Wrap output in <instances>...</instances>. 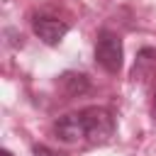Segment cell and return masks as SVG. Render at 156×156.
<instances>
[{
    "label": "cell",
    "instance_id": "cell-1",
    "mask_svg": "<svg viewBox=\"0 0 156 156\" xmlns=\"http://www.w3.org/2000/svg\"><path fill=\"white\" fill-rule=\"evenodd\" d=\"M122 39L115 32L102 29L98 34V44H95V61L107 71V73H119L122 71Z\"/></svg>",
    "mask_w": 156,
    "mask_h": 156
},
{
    "label": "cell",
    "instance_id": "cell-2",
    "mask_svg": "<svg viewBox=\"0 0 156 156\" xmlns=\"http://www.w3.org/2000/svg\"><path fill=\"white\" fill-rule=\"evenodd\" d=\"M83 122H85V141H105L115 132V119L105 107H83Z\"/></svg>",
    "mask_w": 156,
    "mask_h": 156
},
{
    "label": "cell",
    "instance_id": "cell-3",
    "mask_svg": "<svg viewBox=\"0 0 156 156\" xmlns=\"http://www.w3.org/2000/svg\"><path fill=\"white\" fill-rule=\"evenodd\" d=\"M54 134L58 141L63 144H78L85 141V122H83V112H68L63 117H58V122L54 124Z\"/></svg>",
    "mask_w": 156,
    "mask_h": 156
},
{
    "label": "cell",
    "instance_id": "cell-4",
    "mask_svg": "<svg viewBox=\"0 0 156 156\" xmlns=\"http://www.w3.org/2000/svg\"><path fill=\"white\" fill-rule=\"evenodd\" d=\"M32 27H34V34H37L44 44H49V46L58 44V41L66 37V32H68V24H66L63 20H58V17H51V15H39V17L32 22Z\"/></svg>",
    "mask_w": 156,
    "mask_h": 156
},
{
    "label": "cell",
    "instance_id": "cell-5",
    "mask_svg": "<svg viewBox=\"0 0 156 156\" xmlns=\"http://www.w3.org/2000/svg\"><path fill=\"white\" fill-rule=\"evenodd\" d=\"M61 88H63L66 95L76 98V95H83V93L90 88V83H88V78H85L83 73H73V71H68V73L61 76Z\"/></svg>",
    "mask_w": 156,
    "mask_h": 156
},
{
    "label": "cell",
    "instance_id": "cell-6",
    "mask_svg": "<svg viewBox=\"0 0 156 156\" xmlns=\"http://www.w3.org/2000/svg\"><path fill=\"white\" fill-rule=\"evenodd\" d=\"M34 156H58V154H54V151H49L46 146H34Z\"/></svg>",
    "mask_w": 156,
    "mask_h": 156
},
{
    "label": "cell",
    "instance_id": "cell-7",
    "mask_svg": "<svg viewBox=\"0 0 156 156\" xmlns=\"http://www.w3.org/2000/svg\"><path fill=\"white\" fill-rule=\"evenodd\" d=\"M2 156H12V154H10V151H7V149H5V151H2Z\"/></svg>",
    "mask_w": 156,
    "mask_h": 156
}]
</instances>
